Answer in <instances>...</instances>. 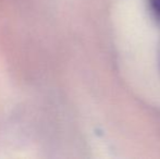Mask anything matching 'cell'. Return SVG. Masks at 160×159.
<instances>
[{
  "label": "cell",
  "mask_w": 160,
  "mask_h": 159,
  "mask_svg": "<svg viewBox=\"0 0 160 159\" xmlns=\"http://www.w3.org/2000/svg\"><path fill=\"white\" fill-rule=\"evenodd\" d=\"M148 1H149V6L154 11V13L160 17V0H148Z\"/></svg>",
  "instance_id": "6da1fadb"
}]
</instances>
